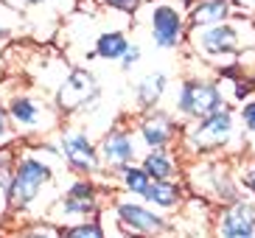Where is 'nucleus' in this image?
Listing matches in <instances>:
<instances>
[{
  "label": "nucleus",
  "mask_w": 255,
  "mask_h": 238,
  "mask_svg": "<svg viewBox=\"0 0 255 238\" xmlns=\"http://www.w3.org/2000/svg\"><path fill=\"white\" fill-rule=\"evenodd\" d=\"M62 154L76 171H93L96 168V149L84 134H68L62 140Z\"/></svg>",
  "instance_id": "1a4fd4ad"
},
{
  "label": "nucleus",
  "mask_w": 255,
  "mask_h": 238,
  "mask_svg": "<svg viewBox=\"0 0 255 238\" xmlns=\"http://www.w3.org/2000/svg\"><path fill=\"white\" fill-rule=\"evenodd\" d=\"M137 59H140V48L135 45V48H129V51L124 53V70H129V67L135 65Z\"/></svg>",
  "instance_id": "393cba45"
},
{
  "label": "nucleus",
  "mask_w": 255,
  "mask_h": 238,
  "mask_svg": "<svg viewBox=\"0 0 255 238\" xmlns=\"http://www.w3.org/2000/svg\"><path fill=\"white\" fill-rule=\"evenodd\" d=\"M230 3H236L241 8H255V0H230Z\"/></svg>",
  "instance_id": "cd10ccee"
},
{
  "label": "nucleus",
  "mask_w": 255,
  "mask_h": 238,
  "mask_svg": "<svg viewBox=\"0 0 255 238\" xmlns=\"http://www.w3.org/2000/svg\"><path fill=\"white\" fill-rule=\"evenodd\" d=\"M233 137V112L227 107L199 118L188 132V140L196 151H216Z\"/></svg>",
  "instance_id": "f257e3e1"
},
{
  "label": "nucleus",
  "mask_w": 255,
  "mask_h": 238,
  "mask_svg": "<svg viewBox=\"0 0 255 238\" xmlns=\"http://www.w3.org/2000/svg\"><path fill=\"white\" fill-rule=\"evenodd\" d=\"M104 3L113 8H121V11H135L140 0H104Z\"/></svg>",
  "instance_id": "5701e85b"
},
{
  "label": "nucleus",
  "mask_w": 255,
  "mask_h": 238,
  "mask_svg": "<svg viewBox=\"0 0 255 238\" xmlns=\"http://www.w3.org/2000/svg\"><path fill=\"white\" fill-rule=\"evenodd\" d=\"M191 20L199 28L230 20V0H196L191 8Z\"/></svg>",
  "instance_id": "f8f14e48"
},
{
  "label": "nucleus",
  "mask_w": 255,
  "mask_h": 238,
  "mask_svg": "<svg viewBox=\"0 0 255 238\" xmlns=\"http://www.w3.org/2000/svg\"><path fill=\"white\" fill-rule=\"evenodd\" d=\"M241 182H244V188H247L250 194L255 196V163L250 165V168H247L244 174H241Z\"/></svg>",
  "instance_id": "b1692460"
},
{
  "label": "nucleus",
  "mask_w": 255,
  "mask_h": 238,
  "mask_svg": "<svg viewBox=\"0 0 255 238\" xmlns=\"http://www.w3.org/2000/svg\"><path fill=\"white\" fill-rule=\"evenodd\" d=\"M65 238H104V230L98 222H90V224H79V227H70L65 233Z\"/></svg>",
  "instance_id": "aec40b11"
},
{
  "label": "nucleus",
  "mask_w": 255,
  "mask_h": 238,
  "mask_svg": "<svg viewBox=\"0 0 255 238\" xmlns=\"http://www.w3.org/2000/svg\"><path fill=\"white\" fill-rule=\"evenodd\" d=\"M143 199L151 202V205H160V208H174L180 202V188L171 185L168 179H151V185L143 194Z\"/></svg>",
  "instance_id": "4468645a"
},
{
  "label": "nucleus",
  "mask_w": 255,
  "mask_h": 238,
  "mask_svg": "<svg viewBox=\"0 0 255 238\" xmlns=\"http://www.w3.org/2000/svg\"><path fill=\"white\" fill-rule=\"evenodd\" d=\"M8 163H11V154H8L6 149H0V188H3V191H8L11 179H14V174L8 171Z\"/></svg>",
  "instance_id": "412c9836"
},
{
  "label": "nucleus",
  "mask_w": 255,
  "mask_h": 238,
  "mask_svg": "<svg viewBox=\"0 0 255 238\" xmlns=\"http://www.w3.org/2000/svg\"><path fill=\"white\" fill-rule=\"evenodd\" d=\"M165 87V76L163 73H154V76H146L140 84H137V101H140V107H154L160 101V93H163Z\"/></svg>",
  "instance_id": "dca6fc26"
},
{
  "label": "nucleus",
  "mask_w": 255,
  "mask_h": 238,
  "mask_svg": "<svg viewBox=\"0 0 255 238\" xmlns=\"http://www.w3.org/2000/svg\"><path fill=\"white\" fill-rule=\"evenodd\" d=\"M96 96H98V84L93 79V73H87V70H73L68 76V82L62 84V90H59V104L65 110H73V107H82L87 101H93Z\"/></svg>",
  "instance_id": "6e6552de"
},
{
  "label": "nucleus",
  "mask_w": 255,
  "mask_h": 238,
  "mask_svg": "<svg viewBox=\"0 0 255 238\" xmlns=\"http://www.w3.org/2000/svg\"><path fill=\"white\" fill-rule=\"evenodd\" d=\"M93 210H96V194H93V188L87 182H76L62 199V213L65 216H87Z\"/></svg>",
  "instance_id": "9b49d317"
},
{
  "label": "nucleus",
  "mask_w": 255,
  "mask_h": 238,
  "mask_svg": "<svg viewBox=\"0 0 255 238\" xmlns=\"http://www.w3.org/2000/svg\"><path fill=\"white\" fill-rule=\"evenodd\" d=\"M140 134H143V140H146V146L163 149V146H168V140H171L174 126L165 115H154V118H146L140 123Z\"/></svg>",
  "instance_id": "ddd939ff"
},
{
  "label": "nucleus",
  "mask_w": 255,
  "mask_h": 238,
  "mask_svg": "<svg viewBox=\"0 0 255 238\" xmlns=\"http://www.w3.org/2000/svg\"><path fill=\"white\" fill-rule=\"evenodd\" d=\"M129 51V45H127V37L124 34H104V37H98L96 42V53L101 56V59H121L124 53Z\"/></svg>",
  "instance_id": "f3484780"
},
{
  "label": "nucleus",
  "mask_w": 255,
  "mask_h": 238,
  "mask_svg": "<svg viewBox=\"0 0 255 238\" xmlns=\"http://www.w3.org/2000/svg\"><path fill=\"white\" fill-rule=\"evenodd\" d=\"M177 107L185 118H205L210 112H216L225 107V98H222V90L213 82H199V79H191V82L182 84L180 98H177Z\"/></svg>",
  "instance_id": "7ed1b4c3"
},
{
  "label": "nucleus",
  "mask_w": 255,
  "mask_h": 238,
  "mask_svg": "<svg viewBox=\"0 0 255 238\" xmlns=\"http://www.w3.org/2000/svg\"><path fill=\"white\" fill-rule=\"evenodd\" d=\"M23 3H42V0H23Z\"/></svg>",
  "instance_id": "c85d7f7f"
},
{
  "label": "nucleus",
  "mask_w": 255,
  "mask_h": 238,
  "mask_svg": "<svg viewBox=\"0 0 255 238\" xmlns=\"http://www.w3.org/2000/svg\"><path fill=\"white\" fill-rule=\"evenodd\" d=\"M48 179H51V168L45 163H39L34 157H25L20 160V165L14 168V179H11V185H8V202L14 205V208H25L34 196L39 194V188L45 185Z\"/></svg>",
  "instance_id": "20e7f679"
},
{
  "label": "nucleus",
  "mask_w": 255,
  "mask_h": 238,
  "mask_svg": "<svg viewBox=\"0 0 255 238\" xmlns=\"http://www.w3.org/2000/svg\"><path fill=\"white\" fill-rule=\"evenodd\" d=\"M8 115L14 118V123H20V126L31 129L39 123V107L31 101V98H14L11 104H8Z\"/></svg>",
  "instance_id": "2eb2a0df"
},
{
  "label": "nucleus",
  "mask_w": 255,
  "mask_h": 238,
  "mask_svg": "<svg viewBox=\"0 0 255 238\" xmlns=\"http://www.w3.org/2000/svg\"><path fill=\"white\" fill-rule=\"evenodd\" d=\"M241 123H244V129L250 134H255V98L241 104Z\"/></svg>",
  "instance_id": "4be33fe9"
},
{
  "label": "nucleus",
  "mask_w": 255,
  "mask_h": 238,
  "mask_svg": "<svg viewBox=\"0 0 255 238\" xmlns=\"http://www.w3.org/2000/svg\"><path fill=\"white\" fill-rule=\"evenodd\" d=\"M143 168L151 179H171L174 177V163L168 160V154H163L160 149H154L146 160H143Z\"/></svg>",
  "instance_id": "a211bd4d"
},
{
  "label": "nucleus",
  "mask_w": 255,
  "mask_h": 238,
  "mask_svg": "<svg viewBox=\"0 0 255 238\" xmlns=\"http://www.w3.org/2000/svg\"><path fill=\"white\" fill-rule=\"evenodd\" d=\"M118 219L121 224L132 233H143V236H157V233L165 230L163 216H157L154 210L143 208V205H135V202H124L118 205Z\"/></svg>",
  "instance_id": "0eeeda50"
},
{
  "label": "nucleus",
  "mask_w": 255,
  "mask_h": 238,
  "mask_svg": "<svg viewBox=\"0 0 255 238\" xmlns=\"http://www.w3.org/2000/svg\"><path fill=\"white\" fill-rule=\"evenodd\" d=\"M151 39L160 48H177L182 42V14L174 6H157L151 11Z\"/></svg>",
  "instance_id": "423d86ee"
},
{
  "label": "nucleus",
  "mask_w": 255,
  "mask_h": 238,
  "mask_svg": "<svg viewBox=\"0 0 255 238\" xmlns=\"http://www.w3.org/2000/svg\"><path fill=\"white\" fill-rule=\"evenodd\" d=\"M219 238H250L255 233V205L247 199L233 202L219 219Z\"/></svg>",
  "instance_id": "39448f33"
},
{
  "label": "nucleus",
  "mask_w": 255,
  "mask_h": 238,
  "mask_svg": "<svg viewBox=\"0 0 255 238\" xmlns=\"http://www.w3.org/2000/svg\"><path fill=\"white\" fill-rule=\"evenodd\" d=\"M0 37H3V28H0Z\"/></svg>",
  "instance_id": "c756f323"
},
{
  "label": "nucleus",
  "mask_w": 255,
  "mask_h": 238,
  "mask_svg": "<svg viewBox=\"0 0 255 238\" xmlns=\"http://www.w3.org/2000/svg\"><path fill=\"white\" fill-rule=\"evenodd\" d=\"M121 174H124V185H127V191H132V194H146L151 185V177L146 174V168H135V165H127V168H121Z\"/></svg>",
  "instance_id": "6ab92c4d"
},
{
  "label": "nucleus",
  "mask_w": 255,
  "mask_h": 238,
  "mask_svg": "<svg viewBox=\"0 0 255 238\" xmlns=\"http://www.w3.org/2000/svg\"><path fill=\"white\" fill-rule=\"evenodd\" d=\"M101 151H104L107 163L118 165V168H127V165L132 163V157H135V146H132V140H129V134L121 132V129H115V132L107 134L104 143H101Z\"/></svg>",
  "instance_id": "9d476101"
},
{
  "label": "nucleus",
  "mask_w": 255,
  "mask_h": 238,
  "mask_svg": "<svg viewBox=\"0 0 255 238\" xmlns=\"http://www.w3.org/2000/svg\"><path fill=\"white\" fill-rule=\"evenodd\" d=\"M25 238H56V233H51V230H34V233H28Z\"/></svg>",
  "instance_id": "a878e982"
},
{
  "label": "nucleus",
  "mask_w": 255,
  "mask_h": 238,
  "mask_svg": "<svg viewBox=\"0 0 255 238\" xmlns=\"http://www.w3.org/2000/svg\"><path fill=\"white\" fill-rule=\"evenodd\" d=\"M241 25L244 22H216V25H205L196 37V45L202 48L205 56L210 59H222V56H241L244 37H241Z\"/></svg>",
  "instance_id": "f03ea898"
},
{
  "label": "nucleus",
  "mask_w": 255,
  "mask_h": 238,
  "mask_svg": "<svg viewBox=\"0 0 255 238\" xmlns=\"http://www.w3.org/2000/svg\"><path fill=\"white\" fill-rule=\"evenodd\" d=\"M250 238H255V233H253V236H250Z\"/></svg>",
  "instance_id": "7c9ffc66"
},
{
  "label": "nucleus",
  "mask_w": 255,
  "mask_h": 238,
  "mask_svg": "<svg viewBox=\"0 0 255 238\" xmlns=\"http://www.w3.org/2000/svg\"><path fill=\"white\" fill-rule=\"evenodd\" d=\"M8 134V126H6V115H3V110H0V140Z\"/></svg>",
  "instance_id": "bb28decb"
}]
</instances>
